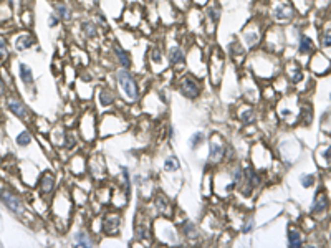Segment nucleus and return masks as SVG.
Here are the masks:
<instances>
[{
    "label": "nucleus",
    "mask_w": 331,
    "mask_h": 248,
    "mask_svg": "<svg viewBox=\"0 0 331 248\" xmlns=\"http://www.w3.org/2000/svg\"><path fill=\"white\" fill-rule=\"evenodd\" d=\"M321 46H323V48H331V28L325 30V32L321 33Z\"/></svg>",
    "instance_id": "obj_29"
},
{
    "label": "nucleus",
    "mask_w": 331,
    "mask_h": 248,
    "mask_svg": "<svg viewBox=\"0 0 331 248\" xmlns=\"http://www.w3.org/2000/svg\"><path fill=\"white\" fill-rule=\"evenodd\" d=\"M270 15H272V20L278 25L288 23L295 15L293 5H291L288 0H277L272 5V8H270Z\"/></svg>",
    "instance_id": "obj_3"
},
{
    "label": "nucleus",
    "mask_w": 331,
    "mask_h": 248,
    "mask_svg": "<svg viewBox=\"0 0 331 248\" xmlns=\"http://www.w3.org/2000/svg\"><path fill=\"white\" fill-rule=\"evenodd\" d=\"M10 58V42L3 33H0V63H5Z\"/></svg>",
    "instance_id": "obj_19"
},
{
    "label": "nucleus",
    "mask_w": 331,
    "mask_h": 248,
    "mask_svg": "<svg viewBox=\"0 0 331 248\" xmlns=\"http://www.w3.org/2000/svg\"><path fill=\"white\" fill-rule=\"evenodd\" d=\"M225 154V149L224 146H222V139L220 137H212L211 141V156H209V159L214 160V162H219V160L224 158Z\"/></svg>",
    "instance_id": "obj_17"
},
{
    "label": "nucleus",
    "mask_w": 331,
    "mask_h": 248,
    "mask_svg": "<svg viewBox=\"0 0 331 248\" xmlns=\"http://www.w3.org/2000/svg\"><path fill=\"white\" fill-rule=\"evenodd\" d=\"M116 81L119 85L121 91L124 93L126 98H129L131 101H136L139 98V88H138V83L134 80L133 73L129 71V68H121L118 69L116 73Z\"/></svg>",
    "instance_id": "obj_1"
},
{
    "label": "nucleus",
    "mask_w": 331,
    "mask_h": 248,
    "mask_svg": "<svg viewBox=\"0 0 331 248\" xmlns=\"http://www.w3.org/2000/svg\"><path fill=\"white\" fill-rule=\"evenodd\" d=\"M0 200L2 203L7 207L8 212H12L17 217H24L25 215V207L24 202L20 200V197L15 192H12L10 189H2L0 190Z\"/></svg>",
    "instance_id": "obj_4"
},
{
    "label": "nucleus",
    "mask_w": 331,
    "mask_h": 248,
    "mask_svg": "<svg viewBox=\"0 0 331 248\" xmlns=\"http://www.w3.org/2000/svg\"><path fill=\"white\" fill-rule=\"evenodd\" d=\"M20 2H22V0H5V3H7V5L10 7V8H12V10H14V12H15V10H19V5H20Z\"/></svg>",
    "instance_id": "obj_38"
},
{
    "label": "nucleus",
    "mask_w": 331,
    "mask_h": 248,
    "mask_svg": "<svg viewBox=\"0 0 331 248\" xmlns=\"http://www.w3.org/2000/svg\"><path fill=\"white\" fill-rule=\"evenodd\" d=\"M38 187H40V194L43 197H47V195H50L53 192L55 189V177L51 172H45L43 176L40 177V182H38Z\"/></svg>",
    "instance_id": "obj_15"
},
{
    "label": "nucleus",
    "mask_w": 331,
    "mask_h": 248,
    "mask_svg": "<svg viewBox=\"0 0 331 248\" xmlns=\"http://www.w3.org/2000/svg\"><path fill=\"white\" fill-rule=\"evenodd\" d=\"M204 142V134L202 133H195L192 134V137H190V147L192 149H197V147Z\"/></svg>",
    "instance_id": "obj_30"
},
{
    "label": "nucleus",
    "mask_w": 331,
    "mask_h": 248,
    "mask_svg": "<svg viewBox=\"0 0 331 248\" xmlns=\"http://www.w3.org/2000/svg\"><path fill=\"white\" fill-rule=\"evenodd\" d=\"M240 119H242V123H243V124H250V123H254V119H255V116H254V111H252V110L242 111V114H240Z\"/></svg>",
    "instance_id": "obj_32"
},
{
    "label": "nucleus",
    "mask_w": 331,
    "mask_h": 248,
    "mask_svg": "<svg viewBox=\"0 0 331 248\" xmlns=\"http://www.w3.org/2000/svg\"><path fill=\"white\" fill-rule=\"evenodd\" d=\"M80 30H81L83 37H85L86 40H95V38L98 37V25L95 20H90V19L81 20Z\"/></svg>",
    "instance_id": "obj_14"
},
{
    "label": "nucleus",
    "mask_w": 331,
    "mask_h": 248,
    "mask_svg": "<svg viewBox=\"0 0 331 248\" xmlns=\"http://www.w3.org/2000/svg\"><path fill=\"white\" fill-rule=\"evenodd\" d=\"M73 240H75V243L78 247H93V240H91L90 233L85 232V230L75 233V238H73Z\"/></svg>",
    "instance_id": "obj_21"
},
{
    "label": "nucleus",
    "mask_w": 331,
    "mask_h": 248,
    "mask_svg": "<svg viewBox=\"0 0 331 248\" xmlns=\"http://www.w3.org/2000/svg\"><path fill=\"white\" fill-rule=\"evenodd\" d=\"M263 40V30L259 20H252L250 23H247L242 30V42L243 46H247L248 50H254L260 45V42Z\"/></svg>",
    "instance_id": "obj_2"
},
{
    "label": "nucleus",
    "mask_w": 331,
    "mask_h": 248,
    "mask_svg": "<svg viewBox=\"0 0 331 248\" xmlns=\"http://www.w3.org/2000/svg\"><path fill=\"white\" fill-rule=\"evenodd\" d=\"M7 108L15 117L24 119V121H30V113L27 110V106H25L19 98H8L7 99Z\"/></svg>",
    "instance_id": "obj_9"
},
{
    "label": "nucleus",
    "mask_w": 331,
    "mask_h": 248,
    "mask_svg": "<svg viewBox=\"0 0 331 248\" xmlns=\"http://www.w3.org/2000/svg\"><path fill=\"white\" fill-rule=\"evenodd\" d=\"M254 219H247L242 225V233H250L254 230Z\"/></svg>",
    "instance_id": "obj_35"
},
{
    "label": "nucleus",
    "mask_w": 331,
    "mask_h": 248,
    "mask_svg": "<svg viewBox=\"0 0 331 248\" xmlns=\"http://www.w3.org/2000/svg\"><path fill=\"white\" fill-rule=\"evenodd\" d=\"M95 22H96L98 27H103V28H108V27H110V25H108L106 17H104V14H103L101 10H98V12H96V19H95Z\"/></svg>",
    "instance_id": "obj_33"
},
{
    "label": "nucleus",
    "mask_w": 331,
    "mask_h": 248,
    "mask_svg": "<svg viewBox=\"0 0 331 248\" xmlns=\"http://www.w3.org/2000/svg\"><path fill=\"white\" fill-rule=\"evenodd\" d=\"M177 86H179L181 94H182V96H186L187 99L199 98V94H200V85H199V81L195 80L194 76H190V75L182 76L181 81H179V85H177Z\"/></svg>",
    "instance_id": "obj_6"
},
{
    "label": "nucleus",
    "mask_w": 331,
    "mask_h": 248,
    "mask_svg": "<svg viewBox=\"0 0 331 248\" xmlns=\"http://www.w3.org/2000/svg\"><path fill=\"white\" fill-rule=\"evenodd\" d=\"M12 45H14L17 51H27L37 45V37L27 28L20 30V32H15L14 37H12Z\"/></svg>",
    "instance_id": "obj_5"
},
{
    "label": "nucleus",
    "mask_w": 331,
    "mask_h": 248,
    "mask_svg": "<svg viewBox=\"0 0 331 248\" xmlns=\"http://www.w3.org/2000/svg\"><path fill=\"white\" fill-rule=\"evenodd\" d=\"M209 2H211V0H190V3H192L195 8H204Z\"/></svg>",
    "instance_id": "obj_36"
},
{
    "label": "nucleus",
    "mask_w": 331,
    "mask_h": 248,
    "mask_svg": "<svg viewBox=\"0 0 331 248\" xmlns=\"http://www.w3.org/2000/svg\"><path fill=\"white\" fill-rule=\"evenodd\" d=\"M19 17H20V22H22V25H24V27H30V25L33 23V14H32V10H30V8H22L20 10V14H19Z\"/></svg>",
    "instance_id": "obj_23"
},
{
    "label": "nucleus",
    "mask_w": 331,
    "mask_h": 248,
    "mask_svg": "<svg viewBox=\"0 0 331 248\" xmlns=\"http://www.w3.org/2000/svg\"><path fill=\"white\" fill-rule=\"evenodd\" d=\"M202 14H204V19L207 20V23H211L212 27H215V25L219 23L220 19H222V7H220V3L217 2V0H211V2H209L207 5L202 8Z\"/></svg>",
    "instance_id": "obj_8"
},
{
    "label": "nucleus",
    "mask_w": 331,
    "mask_h": 248,
    "mask_svg": "<svg viewBox=\"0 0 331 248\" xmlns=\"http://www.w3.org/2000/svg\"><path fill=\"white\" fill-rule=\"evenodd\" d=\"M146 2H149V3H156L158 0H146Z\"/></svg>",
    "instance_id": "obj_39"
},
{
    "label": "nucleus",
    "mask_w": 331,
    "mask_h": 248,
    "mask_svg": "<svg viewBox=\"0 0 331 248\" xmlns=\"http://www.w3.org/2000/svg\"><path fill=\"white\" fill-rule=\"evenodd\" d=\"M179 167H181V164H179V159H177L176 156H169V158L164 160V171L176 172V171H179Z\"/></svg>",
    "instance_id": "obj_22"
},
{
    "label": "nucleus",
    "mask_w": 331,
    "mask_h": 248,
    "mask_svg": "<svg viewBox=\"0 0 331 248\" xmlns=\"http://www.w3.org/2000/svg\"><path fill=\"white\" fill-rule=\"evenodd\" d=\"M51 10L60 17V20L62 22H70L73 17V8L70 7V3L65 2V0H53V3H51Z\"/></svg>",
    "instance_id": "obj_11"
},
{
    "label": "nucleus",
    "mask_w": 331,
    "mask_h": 248,
    "mask_svg": "<svg viewBox=\"0 0 331 248\" xmlns=\"http://www.w3.org/2000/svg\"><path fill=\"white\" fill-rule=\"evenodd\" d=\"M5 93H7V85H5V81H3L2 71H0V98L5 96Z\"/></svg>",
    "instance_id": "obj_37"
},
{
    "label": "nucleus",
    "mask_w": 331,
    "mask_h": 248,
    "mask_svg": "<svg viewBox=\"0 0 331 248\" xmlns=\"http://www.w3.org/2000/svg\"><path fill=\"white\" fill-rule=\"evenodd\" d=\"M113 55H115L116 62L119 63L121 68H131V56H129V53L126 51V48H123L121 45H118V43H115L113 45Z\"/></svg>",
    "instance_id": "obj_13"
},
{
    "label": "nucleus",
    "mask_w": 331,
    "mask_h": 248,
    "mask_svg": "<svg viewBox=\"0 0 331 248\" xmlns=\"http://www.w3.org/2000/svg\"><path fill=\"white\" fill-rule=\"evenodd\" d=\"M187 62V55L184 46L179 45V43H172V45L167 46V63L171 65L172 68H179L184 67Z\"/></svg>",
    "instance_id": "obj_7"
},
{
    "label": "nucleus",
    "mask_w": 331,
    "mask_h": 248,
    "mask_svg": "<svg viewBox=\"0 0 331 248\" xmlns=\"http://www.w3.org/2000/svg\"><path fill=\"white\" fill-rule=\"evenodd\" d=\"M184 2H186V3H190V0H184Z\"/></svg>",
    "instance_id": "obj_40"
},
{
    "label": "nucleus",
    "mask_w": 331,
    "mask_h": 248,
    "mask_svg": "<svg viewBox=\"0 0 331 248\" xmlns=\"http://www.w3.org/2000/svg\"><path fill=\"white\" fill-rule=\"evenodd\" d=\"M147 60H149L151 67H158V68H164L167 67V62L164 58V51L159 45H151L149 51H147Z\"/></svg>",
    "instance_id": "obj_10"
},
{
    "label": "nucleus",
    "mask_w": 331,
    "mask_h": 248,
    "mask_svg": "<svg viewBox=\"0 0 331 248\" xmlns=\"http://www.w3.org/2000/svg\"><path fill=\"white\" fill-rule=\"evenodd\" d=\"M17 76H19V80L24 83L25 86H32L35 83L33 69L24 62H20L19 65H17Z\"/></svg>",
    "instance_id": "obj_12"
},
{
    "label": "nucleus",
    "mask_w": 331,
    "mask_h": 248,
    "mask_svg": "<svg viewBox=\"0 0 331 248\" xmlns=\"http://www.w3.org/2000/svg\"><path fill=\"white\" fill-rule=\"evenodd\" d=\"M288 243L290 247H300L302 245V235L297 230H290L288 232Z\"/></svg>",
    "instance_id": "obj_27"
},
{
    "label": "nucleus",
    "mask_w": 331,
    "mask_h": 248,
    "mask_svg": "<svg viewBox=\"0 0 331 248\" xmlns=\"http://www.w3.org/2000/svg\"><path fill=\"white\" fill-rule=\"evenodd\" d=\"M60 23H62L60 17L56 15L53 10H51V12H50V15H48V27H50V28H56V27H60Z\"/></svg>",
    "instance_id": "obj_31"
},
{
    "label": "nucleus",
    "mask_w": 331,
    "mask_h": 248,
    "mask_svg": "<svg viewBox=\"0 0 331 248\" xmlns=\"http://www.w3.org/2000/svg\"><path fill=\"white\" fill-rule=\"evenodd\" d=\"M286 71H288V76L291 78V81L297 83V81L302 80L303 73H302V69H300V67L297 63H290L288 67H286Z\"/></svg>",
    "instance_id": "obj_24"
},
{
    "label": "nucleus",
    "mask_w": 331,
    "mask_h": 248,
    "mask_svg": "<svg viewBox=\"0 0 331 248\" xmlns=\"http://www.w3.org/2000/svg\"><path fill=\"white\" fill-rule=\"evenodd\" d=\"M313 50H315V45H313V40L307 35H300L298 40V53L300 55H311Z\"/></svg>",
    "instance_id": "obj_18"
},
{
    "label": "nucleus",
    "mask_w": 331,
    "mask_h": 248,
    "mask_svg": "<svg viewBox=\"0 0 331 248\" xmlns=\"http://www.w3.org/2000/svg\"><path fill=\"white\" fill-rule=\"evenodd\" d=\"M326 205H328V200H326L325 192H318L315 197V202H313L311 207V214H321L325 210Z\"/></svg>",
    "instance_id": "obj_20"
},
{
    "label": "nucleus",
    "mask_w": 331,
    "mask_h": 248,
    "mask_svg": "<svg viewBox=\"0 0 331 248\" xmlns=\"http://www.w3.org/2000/svg\"><path fill=\"white\" fill-rule=\"evenodd\" d=\"M99 101H101V104H104V106H110V104H113V101H115L113 93L108 90H101L99 91Z\"/></svg>",
    "instance_id": "obj_28"
},
{
    "label": "nucleus",
    "mask_w": 331,
    "mask_h": 248,
    "mask_svg": "<svg viewBox=\"0 0 331 248\" xmlns=\"http://www.w3.org/2000/svg\"><path fill=\"white\" fill-rule=\"evenodd\" d=\"M121 171H123V194H124L126 200H128L129 194H131V179H129V171H128V169L123 167Z\"/></svg>",
    "instance_id": "obj_25"
},
{
    "label": "nucleus",
    "mask_w": 331,
    "mask_h": 248,
    "mask_svg": "<svg viewBox=\"0 0 331 248\" xmlns=\"http://www.w3.org/2000/svg\"><path fill=\"white\" fill-rule=\"evenodd\" d=\"M0 2H2V0H0Z\"/></svg>",
    "instance_id": "obj_41"
},
{
    "label": "nucleus",
    "mask_w": 331,
    "mask_h": 248,
    "mask_svg": "<svg viewBox=\"0 0 331 248\" xmlns=\"http://www.w3.org/2000/svg\"><path fill=\"white\" fill-rule=\"evenodd\" d=\"M302 179V185L305 187V189H308V187L313 185V182H315V177L310 176V174H305V176L300 177Z\"/></svg>",
    "instance_id": "obj_34"
},
{
    "label": "nucleus",
    "mask_w": 331,
    "mask_h": 248,
    "mask_svg": "<svg viewBox=\"0 0 331 248\" xmlns=\"http://www.w3.org/2000/svg\"><path fill=\"white\" fill-rule=\"evenodd\" d=\"M30 142H32V134L28 131H22L19 133V136H17V146L20 147H27Z\"/></svg>",
    "instance_id": "obj_26"
},
{
    "label": "nucleus",
    "mask_w": 331,
    "mask_h": 248,
    "mask_svg": "<svg viewBox=\"0 0 331 248\" xmlns=\"http://www.w3.org/2000/svg\"><path fill=\"white\" fill-rule=\"evenodd\" d=\"M119 225H121L119 215L110 214V215L106 217V219L103 220V232L106 233V235H116L118 230H119Z\"/></svg>",
    "instance_id": "obj_16"
}]
</instances>
